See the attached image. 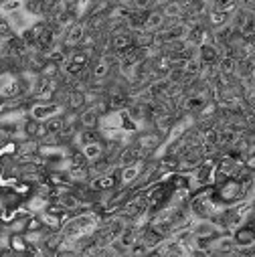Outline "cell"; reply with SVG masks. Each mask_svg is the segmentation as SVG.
<instances>
[{
	"label": "cell",
	"instance_id": "4fadbf2b",
	"mask_svg": "<svg viewBox=\"0 0 255 257\" xmlns=\"http://www.w3.org/2000/svg\"><path fill=\"white\" fill-rule=\"evenodd\" d=\"M13 35H17V31L13 29L11 21H9L7 17L0 15V39H11Z\"/></svg>",
	"mask_w": 255,
	"mask_h": 257
},
{
	"label": "cell",
	"instance_id": "8fae6325",
	"mask_svg": "<svg viewBox=\"0 0 255 257\" xmlns=\"http://www.w3.org/2000/svg\"><path fill=\"white\" fill-rule=\"evenodd\" d=\"M63 125H65V121H63V113H61V115H55V117H49V119L45 121L47 136H57V134H61Z\"/></svg>",
	"mask_w": 255,
	"mask_h": 257
},
{
	"label": "cell",
	"instance_id": "7a4b0ae2",
	"mask_svg": "<svg viewBox=\"0 0 255 257\" xmlns=\"http://www.w3.org/2000/svg\"><path fill=\"white\" fill-rule=\"evenodd\" d=\"M231 237H233L237 249H241V251H247V249L255 247V219H253V215L245 223L235 227L231 231Z\"/></svg>",
	"mask_w": 255,
	"mask_h": 257
},
{
	"label": "cell",
	"instance_id": "ba28073f",
	"mask_svg": "<svg viewBox=\"0 0 255 257\" xmlns=\"http://www.w3.org/2000/svg\"><path fill=\"white\" fill-rule=\"evenodd\" d=\"M99 111L95 109V105H85L79 111V123L81 127H97L99 125Z\"/></svg>",
	"mask_w": 255,
	"mask_h": 257
},
{
	"label": "cell",
	"instance_id": "52a82bcc",
	"mask_svg": "<svg viewBox=\"0 0 255 257\" xmlns=\"http://www.w3.org/2000/svg\"><path fill=\"white\" fill-rule=\"evenodd\" d=\"M235 13H227V11H221V9H211L207 13V25L209 29H219V27H225L227 23H231Z\"/></svg>",
	"mask_w": 255,
	"mask_h": 257
},
{
	"label": "cell",
	"instance_id": "3957f363",
	"mask_svg": "<svg viewBox=\"0 0 255 257\" xmlns=\"http://www.w3.org/2000/svg\"><path fill=\"white\" fill-rule=\"evenodd\" d=\"M65 109H67L65 105H63V103H57V101H33L29 115H33V117L39 119V121H47L49 117L61 115Z\"/></svg>",
	"mask_w": 255,
	"mask_h": 257
},
{
	"label": "cell",
	"instance_id": "5bb4252c",
	"mask_svg": "<svg viewBox=\"0 0 255 257\" xmlns=\"http://www.w3.org/2000/svg\"><path fill=\"white\" fill-rule=\"evenodd\" d=\"M0 182H3V164H0Z\"/></svg>",
	"mask_w": 255,
	"mask_h": 257
},
{
	"label": "cell",
	"instance_id": "7c38bea8",
	"mask_svg": "<svg viewBox=\"0 0 255 257\" xmlns=\"http://www.w3.org/2000/svg\"><path fill=\"white\" fill-rule=\"evenodd\" d=\"M41 75L47 77V79H57L61 75V65L59 63H53V61H47L43 69H41Z\"/></svg>",
	"mask_w": 255,
	"mask_h": 257
},
{
	"label": "cell",
	"instance_id": "6da1fadb",
	"mask_svg": "<svg viewBox=\"0 0 255 257\" xmlns=\"http://www.w3.org/2000/svg\"><path fill=\"white\" fill-rule=\"evenodd\" d=\"M215 190H217V197H219L223 207H231V205L247 199V190H245L243 182L235 176H229L223 182L215 184Z\"/></svg>",
	"mask_w": 255,
	"mask_h": 257
},
{
	"label": "cell",
	"instance_id": "30bf717a",
	"mask_svg": "<svg viewBox=\"0 0 255 257\" xmlns=\"http://www.w3.org/2000/svg\"><path fill=\"white\" fill-rule=\"evenodd\" d=\"M81 150H83V154L87 156V160L91 162V160H97V158H101V156L105 154V142L101 140V142L85 144V146H81Z\"/></svg>",
	"mask_w": 255,
	"mask_h": 257
},
{
	"label": "cell",
	"instance_id": "277c9868",
	"mask_svg": "<svg viewBox=\"0 0 255 257\" xmlns=\"http://www.w3.org/2000/svg\"><path fill=\"white\" fill-rule=\"evenodd\" d=\"M197 57H199V61L203 63V65H217L219 59H221V49L215 43L207 41L197 49Z\"/></svg>",
	"mask_w": 255,
	"mask_h": 257
},
{
	"label": "cell",
	"instance_id": "5b68a950",
	"mask_svg": "<svg viewBox=\"0 0 255 257\" xmlns=\"http://www.w3.org/2000/svg\"><path fill=\"white\" fill-rule=\"evenodd\" d=\"M142 172V162L138 164H130V166H119L117 168V176H119V184L121 186H130L136 182V178Z\"/></svg>",
	"mask_w": 255,
	"mask_h": 257
},
{
	"label": "cell",
	"instance_id": "9c48e42d",
	"mask_svg": "<svg viewBox=\"0 0 255 257\" xmlns=\"http://www.w3.org/2000/svg\"><path fill=\"white\" fill-rule=\"evenodd\" d=\"M7 245H11L15 249V253H27L29 249V239L25 233H11L7 239Z\"/></svg>",
	"mask_w": 255,
	"mask_h": 257
},
{
	"label": "cell",
	"instance_id": "8992f818",
	"mask_svg": "<svg viewBox=\"0 0 255 257\" xmlns=\"http://www.w3.org/2000/svg\"><path fill=\"white\" fill-rule=\"evenodd\" d=\"M103 140V132L99 127H81L75 136V144L81 148L85 144H93V142H101Z\"/></svg>",
	"mask_w": 255,
	"mask_h": 257
}]
</instances>
